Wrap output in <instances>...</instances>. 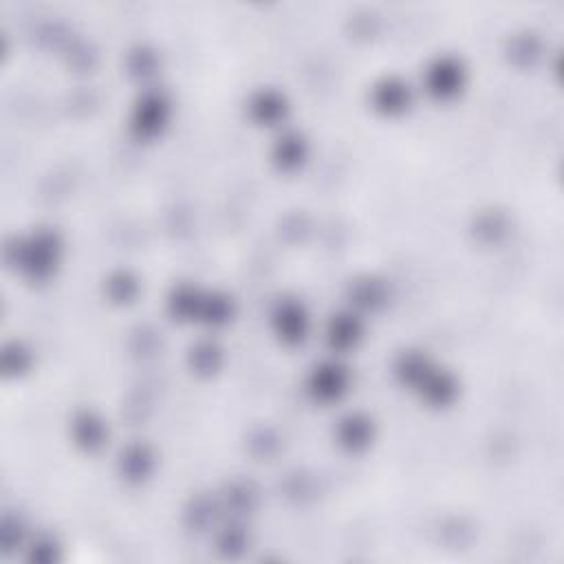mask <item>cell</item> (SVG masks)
<instances>
[{
	"label": "cell",
	"instance_id": "1",
	"mask_svg": "<svg viewBox=\"0 0 564 564\" xmlns=\"http://www.w3.org/2000/svg\"><path fill=\"white\" fill-rule=\"evenodd\" d=\"M474 48L447 42L425 51L414 64V82L421 101L432 110H454L471 99L478 86Z\"/></svg>",
	"mask_w": 564,
	"mask_h": 564
},
{
	"label": "cell",
	"instance_id": "2",
	"mask_svg": "<svg viewBox=\"0 0 564 564\" xmlns=\"http://www.w3.org/2000/svg\"><path fill=\"white\" fill-rule=\"evenodd\" d=\"M313 300V295L295 286L278 289L264 297L258 322L262 335L278 352L295 357L317 339L319 313H315Z\"/></svg>",
	"mask_w": 564,
	"mask_h": 564
},
{
	"label": "cell",
	"instance_id": "3",
	"mask_svg": "<svg viewBox=\"0 0 564 564\" xmlns=\"http://www.w3.org/2000/svg\"><path fill=\"white\" fill-rule=\"evenodd\" d=\"M366 370L350 364V357H339L333 352L311 359L304 368L297 370L295 390L300 401L313 412H330L344 408L350 397L361 388V375Z\"/></svg>",
	"mask_w": 564,
	"mask_h": 564
}]
</instances>
